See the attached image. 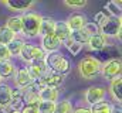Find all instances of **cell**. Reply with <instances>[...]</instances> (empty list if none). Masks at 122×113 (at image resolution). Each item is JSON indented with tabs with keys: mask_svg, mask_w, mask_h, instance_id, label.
<instances>
[{
	"mask_svg": "<svg viewBox=\"0 0 122 113\" xmlns=\"http://www.w3.org/2000/svg\"><path fill=\"white\" fill-rule=\"evenodd\" d=\"M24 42H26V41H24L23 38L16 37L10 44H7L6 47H7L9 52H10V56H19V55H20V51H21V48H23Z\"/></svg>",
	"mask_w": 122,
	"mask_h": 113,
	"instance_id": "cell-26",
	"label": "cell"
},
{
	"mask_svg": "<svg viewBox=\"0 0 122 113\" xmlns=\"http://www.w3.org/2000/svg\"><path fill=\"white\" fill-rule=\"evenodd\" d=\"M54 108H56L54 102H41V100L37 106L38 113H54Z\"/></svg>",
	"mask_w": 122,
	"mask_h": 113,
	"instance_id": "cell-31",
	"label": "cell"
},
{
	"mask_svg": "<svg viewBox=\"0 0 122 113\" xmlns=\"http://www.w3.org/2000/svg\"><path fill=\"white\" fill-rule=\"evenodd\" d=\"M122 72V62L119 58H111L105 62H102L101 66V75L107 81H112L118 76H121Z\"/></svg>",
	"mask_w": 122,
	"mask_h": 113,
	"instance_id": "cell-5",
	"label": "cell"
},
{
	"mask_svg": "<svg viewBox=\"0 0 122 113\" xmlns=\"http://www.w3.org/2000/svg\"><path fill=\"white\" fill-rule=\"evenodd\" d=\"M109 113H122L121 103H114L109 106Z\"/></svg>",
	"mask_w": 122,
	"mask_h": 113,
	"instance_id": "cell-35",
	"label": "cell"
},
{
	"mask_svg": "<svg viewBox=\"0 0 122 113\" xmlns=\"http://www.w3.org/2000/svg\"><path fill=\"white\" fill-rule=\"evenodd\" d=\"M21 113H38V109H37L36 105H29V103H26L24 108L21 109Z\"/></svg>",
	"mask_w": 122,
	"mask_h": 113,
	"instance_id": "cell-34",
	"label": "cell"
},
{
	"mask_svg": "<svg viewBox=\"0 0 122 113\" xmlns=\"http://www.w3.org/2000/svg\"><path fill=\"white\" fill-rule=\"evenodd\" d=\"M121 88H122V78H121V76H118V78H115V79H112V81H111L109 88L107 89V92H109L111 98H112L117 103H121V102H122Z\"/></svg>",
	"mask_w": 122,
	"mask_h": 113,
	"instance_id": "cell-18",
	"label": "cell"
},
{
	"mask_svg": "<svg viewBox=\"0 0 122 113\" xmlns=\"http://www.w3.org/2000/svg\"><path fill=\"white\" fill-rule=\"evenodd\" d=\"M109 106H111V103L107 102V99H105V100H101L98 103L91 105L88 109L91 113H109Z\"/></svg>",
	"mask_w": 122,
	"mask_h": 113,
	"instance_id": "cell-29",
	"label": "cell"
},
{
	"mask_svg": "<svg viewBox=\"0 0 122 113\" xmlns=\"http://www.w3.org/2000/svg\"><path fill=\"white\" fill-rule=\"evenodd\" d=\"M62 45L60 40L54 35V34H50V35H46V37H41V50L47 54H51V52H57L60 50V47Z\"/></svg>",
	"mask_w": 122,
	"mask_h": 113,
	"instance_id": "cell-12",
	"label": "cell"
},
{
	"mask_svg": "<svg viewBox=\"0 0 122 113\" xmlns=\"http://www.w3.org/2000/svg\"><path fill=\"white\" fill-rule=\"evenodd\" d=\"M101 66H102V62L98 58L85 56L78 62V74L82 79L91 81L95 76L101 75Z\"/></svg>",
	"mask_w": 122,
	"mask_h": 113,
	"instance_id": "cell-1",
	"label": "cell"
},
{
	"mask_svg": "<svg viewBox=\"0 0 122 113\" xmlns=\"http://www.w3.org/2000/svg\"><path fill=\"white\" fill-rule=\"evenodd\" d=\"M16 37H17V35H16L14 33H11L6 26H1V27H0V45H7V44H10Z\"/></svg>",
	"mask_w": 122,
	"mask_h": 113,
	"instance_id": "cell-28",
	"label": "cell"
},
{
	"mask_svg": "<svg viewBox=\"0 0 122 113\" xmlns=\"http://www.w3.org/2000/svg\"><path fill=\"white\" fill-rule=\"evenodd\" d=\"M41 86H46V88H56L58 89L60 86L64 85L65 82V75H61V74H56V72H51L48 71L40 81H37Z\"/></svg>",
	"mask_w": 122,
	"mask_h": 113,
	"instance_id": "cell-9",
	"label": "cell"
},
{
	"mask_svg": "<svg viewBox=\"0 0 122 113\" xmlns=\"http://www.w3.org/2000/svg\"><path fill=\"white\" fill-rule=\"evenodd\" d=\"M104 17H105V16H104V13H102V11H99V13L94 17V24H97V26H98V24L104 20Z\"/></svg>",
	"mask_w": 122,
	"mask_h": 113,
	"instance_id": "cell-36",
	"label": "cell"
},
{
	"mask_svg": "<svg viewBox=\"0 0 122 113\" xmlns=\"http://www.w3.org/2000/svg\"><path fill=\"white\" fill-rule=\"evenodd\" d=\"M11 96H13V88L6 82H1L0 84V109L1 110H4L10 105Z\"/></svg>",
	"mask_w": 122,
	"mask_h": 113,
	"instance_id": "cell-17",
	"label": "cell"
},
{
	"mask_svg": "<svg viewBox=\"0 0 122 113\" xmlns=\"http://www.w3.org/2000/svg\"><path fill=\"white\" fill-rule=\"evenodd\" d=\"M11 56H10V52L7 50L6 45H0V62L1 61H9Z\"/></svg>",
	"mask_w": 122,
	"mask_h": 113,
	"instance_id": "cell-33",
	"label": "cell"
},
{
	"mask_svg": "<svg viewBox=\"0 0 122 113\" xmlns=\"http://www.w3.org/2000/svg\"><path fill=\"white\" fill-rule=\"evenodd\" d=\"M74 108L72 103L68 98L62 99L60 102H56V108H54V113H72Z\"/></svg>",
	"mask_w": 122,
	"mask_h": 113,
	"instance_id": "cell-27",
	"label": "cell"
},
{
	"mask_svg": "<svg viewBox=\"0 0 122 113\" xmlns=\"http://www.w3.org/2000/svg\"><path fill=\"white\" fill-rule=\"evenodd\" d=\"M58 96H60V92L58 89L56 88H46V86H41L40 92H38V99L41 102H57L58 100Z\"/></svg>",
	"mask_w": 122,
	"mask_h": 113,
	"instance_id": "cell-19",
	"label": "cell"
},
{
	"mask_svg": "<svg viewBox=\"0 0 122 113\" xmlns=\"http://www.w3.org/2000/svg\"><path fill=\"white\" fill-rule=\"evenodd\" d=\"M64 4L70 9H82L87 6V0H65Z\"/></svg>",
	"mask_w": 122,
	"mask_h": 113,
	"instance_id": "cell-32",
	"label": "cell"
},
{
	"mask_svg": "<svg viewBox=\"0 0 122 113\" xmlns=\"http://www.w3.org/2000/svg\"><path fill=\"white\" fill-rule=\"evenodd\" d=\"M122 19L121 17H104V20L98 24V33L105 38H121Z\"/></svg>",
	"mask_w": 122,
	"mask_h": 113,
	"instance_id": "cell-4",
	"label": "cell"
},
{
	"mask_svg": "<svg viewBox=\"0 0 122 113\" xmlns=\"http://www.w3.org/2000/svg\"><path fill=\"white\" fill-rule=\"evenodd\" d=\"M107 88L105 86H101V85H92L90 88H87L85 93H84V99L87 102V105H94V103H98L101 100H105L107 98Z\"/></svg>",
	"mask_w": 122,
	"mask_h": 113,
	"instance_id": "cell-8",
	"label": "cell"
},
{
	"mask_svg": "<svg viewBox=\"0 0 122 113\" xmlns=\"http://www.w3.org/2000/svg\"><path fill=\"white\" fill-rule=\"evenodd\" d=\"M56 27V20L53 17H41V23H40V30H38V35L40 37H46L54 33Z\"/></svg>",
	"mask_w": 122,
	"mask_h": 113,
	"instance_id": "cell-21",
	"label": "cell"
},
{
	"mask_svg": "<svg viewBox=\"0 0 122 113\" xmlns=\"http://www.w3.org/2000/svg\"><path fill=\"white\" fill-rule=\"evenodd\" d=\"M88 45H90V50H92V51H101L108 45V38H105L102 34L97 33L90 38Z\"/></svg>",
	"mask_w": 122,
	"mask_h": 113,
	"instance_id": "cell-22",
	"label": "cell"
},
{
	"mask_svg": "<svg viewBox=\"0 0 122 113\" xmlns=\"http://www.w3.org/2000/svg\"><path fill=\"white\" fill-rule=\"evenodd\" d=\"M62 45L68 50V52H71V55H78V54L81 52V50H82V45H80L78 42L72 41L71 38H67V40L62 42Z\"/></svg>",
	"mask_w": 122,
	"mask_h": 113,
	"instance_id": "cell-30",
	"label": "cell"
},
{
	"mask_svg": "<svg viewBox=\"0 0 122 113\" xmlns=\"http://www.w3.org/2000/svg\"><path fill=\"white\" fill-rule=\"evenodd\" d=\"M14 85L19 88V90L24 89L26 86H29L30 84H33L34 81L31 79L30 74L27 71V68H20V69H16V74H14Z\"/></svg>",
	"mask_w": 122,
	"mask_h": 113,
	"instance_id": "cell-15",
	"label": "cell"
},
{
	"mask_svg": "<svg viewBox=\"0 0 122 113\" xmlns=\"http://www.w3.org/2000/svg\"><path fill=\"white\" fill-rule=\"evenodd\" d=\"M9 113H21V112H17V110H13V112H9Z\"/></svg>",
	"mask_w": 122,
	"mask_h": 113,
	"instance_id": "cell-38",
	"label": "cell"
},
{
	"mask_svg": "<svg viewBox=\"0 0 122 113\" xmlns=\"http://www.w3.org/2000/svg\"><path fill=\"white\" fill-rule=\"evenodd\" d=\"M14 74H16V66L10 59L0 62V81L11 79L14 76Z\"/></svg>",
	"mask_w": 122,
	"mask_h": 113,
	"instance_id": "cell-20",
	"label": "cell"
},
{
	"mask_svg": "<svg viewBox=\"0 0 122 113\" xmlns=\"http://www.w3.org/2000/svg\"><path fill=\"white\" fill-rule=\"evenodd\" d=\"M72 113H91V112H90L88 108H77V109L72 110Z\"/></svg>",
	"mask_w": 122,
	"mask_h": 113,
	"instance_id": "cell-37",
	"label": "cell"
},
{
	"mask_svg": "<svg viewBox=\"0 0 122 113\" xmlns=\"http://www.w3.org/2000/svg\"><path fill=\"white\" fill-rule=\"evenodd\" d=\"M61 42H64L67 38H70L71 30L68 28L65 21H56V27H54V33H53Z\"/></svg>",
	"mask_w": 122,
	"mask_h": 113,
	"instance_id": "cell-23",
	"label": "cell"
},
{
	"mask_svg": "<svg viewBox=\"0 0 122 113\" xmlns=\"http://www.w3.org/2000/svg\"><path fill=\"white\" fill-rule=\"evenodd\" d=\"M0 113H4V112H3V110H0Z\"/></svg>",
	"mask_w": 122,
	"mask_h": 113,
	"instance_id": "cell-39",
	"label": "cell"
},
{
	"mask_svg": "<svg viewBox=\"0 0 122 113\" xmlns=\"http://www.w3.org/2000/svg\"><path fill=\"white\" fill-rule=\"evenodd\" d=\"M23 61L26 62H34V61H40V59H46V52L38 47V45H34V44H29V42H24L21 51H20V55Z\"/></svg>",
	"mask_w": 122,
	"mask_h": 113,
	"instance_id": "cell-7",
	"label": "cell"
},
{
	"mask_svg": "<svg viewBox=\"0 0 122 113\" xmlns=\"http://www.w3.org/2000/svg\"><path fill=\"white\" fill-rule=\"evenodd\" d=\"M0 84H1V81H0Z\"/></svg>",
	"mask_w": 122,
	"mask_h": 113,
	"instance_id": "cell-40",
	"label": "cell"
},
{
	"mask_svg": "<svg viewBox=\"0 0 122 113\" xmlns=\"http://www.w3.org/2000/svg\"><path fill=\"white\" fill-rule=\"evenodd\" d=\"M98 33V26L94 24V23H87V26L81 30H77V31H71L70 34V38L75 42H78L80 45H84V44H88L90 38H91L94 34Z\"/></svg>",
	"mask_w": 122,
	"mask_h": 113,
	"instance_id": "cell-6",
	"label": "cell"
},
{
	"mask_svg": "<svg viewBox=\"0 0 122 113\" xmlns=\"http://www.w3.org/2000/svg\"><path fill=\"white\" fill-rule=\"evenodd\" d=\"M121 1H109L104 7V16L105 17H121Z\"/></svg>",
	"mask_w": 122,
	"mask_h": 113,
	"instance_id": "cell-24",
	"label": "cell"
},
{
	"mask_svg": "<svg viewBox=\"0 0 122 113\" xmlns=\"http://www.w3.org/2000/svg\"><path fill=\"white\" fill-rule=\"evenodd\" d=\"M21 34L27 38H34L38 35V30H40V23H41V17L37 13H23L21 16Z\"/></svg>",
	"mask_w": 122,
	"mask_h": 113,
	"instance_id": "cell-2",
	"label": "cell"
},
{
	"mask_svg": "<svg viewBox=\"0 0 122 113\" xmlns=\"http://www.w3.org/2000/svg\"><path fill=\"white\" fill-rule=\"evenodd\" d=\"M41 89V85L38 82H33L29 86H26L24 89H21V93H23V98H24V102L29 103V105H36L38 106L40 103V99H38V92Z\"/></svg>",
	"mask_w": 122,
	"mask_h": 113,
	"instance_id": "cell-10",
	"label": "cell"
},
{
	"mask_svg": "<svg viewBox=\"0 0 122 113\" xmlns=\"http://www.w3.org/2000/svg\"><path fill=\"white\" fill-rule=\"evenodd\" d=\"M27 71H29V74H30L31 79H33L34 82H37V81H40V79L48 72V66H47V64H46L44 59H40V61L30 62L29 66H27Z\"/></svg>",
	"mask_w": 122,
	"mask_h": 113,
	"instance_id": "cell-11",
	"label": "cell"
},
{
	"mask_svg": "<svg viewBox=\"0 0 122 113\" xmlns=\"http://www.w3.org/2000/svg\"><path fill=\"white\" fill-rule=\"evenodd\" d=\"M6 27L9 28L11 33H14L16 35L21 34V17L20 16H11V17H9L7 21H6Z\"/></svg>",
	"mask_w": 122,
	"mask_h": 113,
	"instance_id": "cell-25",
	"label": "cell"
},
{
	"mask_svg": "<svg viewBox=\"0 0 122 113\" xmlns=\"http://www.w3.org/2000/svg\"><path fill=\"white\" fill-rule=\"evenodd\" d=\"M65 23H67V26H68V28L71 31H77V30H81V28H84L87 26L88 19L82 13H72V14L68 16Z\"/></svg>",
	"mask_w": 122,
	"mask_h": 113,
	"instance_id": "cell-13",
	"label": "cell"
},
{
	"mask_svg": "<svg viewBox=\"0 0 122 113\" xmlns=\"http://www.w3.org/2000/svg\"><path fill=\"white\" fill-rule=\"evenodd\" d=\"M1 4H4L11 11H29L31 7L36 6V1H27V0H1Z\"/></svg>",
	"mask_w": 122,
	"mask_h": 113,
	"instance_id": "cell-14",
	"label": "cell"
},
{
	"mask_svg": "<svg viewBox=\"0 0 122 113\" xmlns=\"http://www.w3.org/2000/svg\"><path fill=\"white\" fill-rule=\"evenodd\" d=\"M44 61H46V64L48 66V71H51V72L61 74V75H67L71 71V62L62 55L60 51L47 54Z\"/></svg>",
	"mask_w": 122,
	"mask_h": 113,
	"instance_id": "cell-3",
	"label": "cell"
},
{
	"mask_svg": "<svg viewBox=\"0 0 122 113\" xmlns=\"http://www.w3.org/2000/svg\"><path fill=\"white\" fill-rule=\"evenodd\" d=\"M24 105H26V102H24V98H23L21 90H13V96H11L10 105H9L3 112L9 113V112H13V110L21 112V109L24 108Z\"/></svg>",
	"mask_w": 122,
	"mask_h": 113,
	"instance_id": "cell-16",
	"label": "cell"
}]
</instances>
